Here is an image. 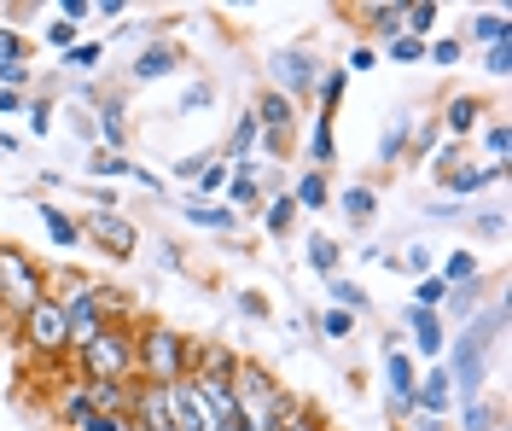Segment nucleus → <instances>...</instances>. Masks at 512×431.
Instances as JSON below:
<instances>
[{
    "mask_svg": "<svg viewBox=\"0 0 512 431\" xmlns=\"http://www.w3.org/2000/svg\"><path fill=\"white\" fill-rule=\"evenodd\" d=\"M472 123H478V100H454L448 105V129L454 134H466Z\"/></svg>",
    "mask_w": 512,
    "mask_h": 431,
    "instance_id": "obj_26",
    "label": "nucleus"
},
{
    "mask_svg": "<svg viewBox=\"0 0 512 431\" xmlns=\"http://www.w3.org/2000/svg\"><path fill=\"white\" fill-rule=\"evenodd\" d=\"M163 391V414H169V431H216V420L204 414V402L192 391V379H175V385H158Z\"/></svg>",
    "mask_w": 512,
    "mask_h": 431,
    "instance_id": "obj_5",
    "label": "nucleus"
},
{
    "mask_svg": "<svg viewBox=\"0 0 512 431\" xmlns=\"http://www.w3.org/2000/svg\"><path fill=\"white\" fill-rule=\"evenodd\" d=\"M466 431H489V408L472 402V408H466Z\"/></svg>",
    "mask_w": 512,
    "mask_h": 431,
    "instance_id": "obj_44",
    "label": "nucleus"
},
{
    "mask_svg": "<svg viewBox=\"0 0 512 431\" xmlns=\"http://www.w3.org/2000/svg\"><path fill=\"white\" fill-rule=\"evenodd\" d=\"M350 327H355V315H344V309H326V315H320V332H326V338H344Z\"/></svg>",
    "mask_w": 512,
    "mask_h": 431,
    "instance_id": "obj_32",
    "label": "nucleus"
},
{
    "mask_svg": "<svg viewBox=\"0 0 512 431\" xmlns=\"http://www.w3.org/2000/svg\"><path fill=\"white\" fill-rule=\"evenodd\" d=\"M47 41H53V47H64V53H70V47H76V24H47Z\"/></svg>",
    "mask_w": 512,
    "mask_h": 431,
    "instance_id": "obj_39",
    "label": "nucleus"
},
{
    "mask_svg": "<svg viewBox=\"0 0 512 431\" xmlns=\"http://www.w3.org/2000/svg\"><path fill=\"white\" fill-rule=\"evenodd\" d=\"M82 362H88V373H94V379H111V385H117V373H123L128 362H134V344H128L123 332L99 327L94 338L82 344Z\"/></svg>",
    "mask_w": 512,
    "mask_h": 431,
    "instance_id": "obj_3",
    "label": "nucleus"
},
{
    "mask_svg": "<svg viewBox=\"0 0 512 431\" xmlns=\"http://www.w3.org/2000/svg\"><path fill=\"white\" fill-rule=\"evenodd\" d=\"M291 216H297V204H291V199H274V204H268V233H286Z\"/></svg>",
    "mask_w": 512,
    "mask_h": 431,
    "instance_id": "obj_30",
    "label": "nucleus"
},
{
    "mask_svg": "<svg viewBox=\"0 0 512 431\" xmlns=\"http://www.w3.org/2000/svg\"><path fill=\"white\" fill-rule=\"evenodd\" d=\"M507 65H512L507 41H501V47H489V76H507Z\"/></svg>",
    "mask_w": 512,
    "mask_h": 431,
    "instance_id": "obj_41",
    "label": "nucleus"
},
{
    "mask_svg": "<svg viewBox=\"0 0 512 431\" xmlns=\"http://www.w3.org/2000/svg\"><path fill=\"white\" fill-rule=\"evenodd\" d=\"M390 59H396V65H419V59H425V41H414V35H396V41H390Z\"/></svg>",
    "mask_w": 512,
    "mask_h": 431,
    "instance_id": "obj_25",
    "label": "nucleus"
},
{
    "mask_svg": "<svg viewBox=\"0 0 512 431\" xmlns=\"http://www.w3.org/2000/svg\"><path fill=\"white\" fill-rule=\"evenodd\" d=\"M274 82L286 88V100H291V94H303V88L315 82V65H309V53H297V47H291V53H274Z\"/></svg>",
    "mask_w": 512,
    "mask_h": 431,
    "instance_id": "obj_9",
    "label": "nucleus"
},
{
    "mask_svg": "<svg viewBox=\"0 0 512 431\" xmlns=\"http://www.w3.org/2000/svg\"><path fill=\"white\" fill-rule=\"evenodd\" d=\"M24 82H30V65H24V59H6V65H0V88H12V94H18Z\"/></svg>",
    "mask_w": 512,
    "mask_h": 431,
    "instance_id": "obj_31",
    "label": "nucleus"
},
{
    "mask_svg": "<svg viewBox=\"0 0 512 431\" xmlns=\"http://www.w3.org/2000/svg\"><path fill=\"white\" fill-rule=\"evenodd\" d=\"M187 216L198 222V228H233V210H222V204H204V199L192 204Z\"/></svg>",
    "mask_w": 512,
    "mask_h": 431,
    "instance_id": "obj_19",
    "label": "nucleus"
},
{
    "mask_svg": "<svg viewBox=\"0 0 512 431\" xmlns=\"http://www.w3.org/2000/svg\"><path fill=\"white\" fill-rule=\"evenodd\" d=\"M315 164H332V117H320L315 129Z\"/></svg>",
    "mask_w": 512,
    "mask_h": 431,
    "instance_id": "obj_35",
    "label": "nucleus"
},
{
    "mask_svg": "<svg viewBox=\"0 0 512 431\" xmlns=\"http://www.w3.org/2000/svg\"><path fill=\"white\" fill-rule=\"evenodd\" d=\"M448 286L443 280H419V292H414V309H437V298H443Z\"/></svg>",
    "mask_w": 512,
    "mask_h": 431,
    "instance_id": "obj_34",
    "label": "nucleus"
},
{
    "mask_svg": "<svg viewBox=\"0 0 512 431\" xmlns=\"http://www.w3.org/2000/svg\"><path fill=\"white\" fill-rule=\"evenodd\" d=\"M256 123H268V129H291V100L286 94H268V100L256 105Z\"/></svg>",
    "mask_w": 512,
    "mask_h": 431,
    "instance_id": "obj_15",
    "label": "nucleus"
},
{
    "mask_svg": "<svg viewBox=\"0 0 512 431\" xmlns=\"http://www.w3.org/2000/svg\"><path fill=\"white\" fill-rule=\"evenodd\" d=\"M251 140H256V111H251V117H239V129H233V158H245V152H251Z\"/></svg>",
    "mask_w": 512,
    "mask_h": 431,
    "instance_id": "obj_33",
    "label": "nucleus"
},
{
    "mask_svg": "<svg viewBox=\"0 0 512 431\" xmlns=\"http://www.w3.org/2000/svg\"><path fill=\"white\" fill-rule=\"evenodd\" d=\"M192 391H198L204 414H210L216 426H227V420H233V379H216V373H192Z\"/></svg>",
    "mask_w": 512,
    "mask_h": 431,
    "instance_id": "obj_8",
    "label": "nucleus"
},
{
    "mask_svg": "<svg viewBox=\"0 0 512 431\" xmlns=\"http://www.w3.org/2000/svg\"><path fill=\"white\" fill-rule=\"evenodd\" d=\"M332 303H338L344 315H361V309H367V292L350 286V280H332Z\"/></svg>",
    "mask_w": 512,
    "mask_h": 431,
    "instance_id": "obj_18",
    "label": "nucleus"
},
{
    "mask_svg": "<svg viewBox=\"0 0 512 431\" xmlns=\"http://www.w3.org/2000/svg\"><path fill=\"white\" fill-rule=\"evenodd\" d=\"M204 164H210V158H181V164H175V175H187V181H192V175H198Z\"/></svg>",
    "mask_w": 512,
    "mask_h": 431,
    "instance_id": "obj_49",
    "label": "nucleus"
},
{
    "mask_svg": "<svg viewBox=\"0 0 512 431\" xmlns=\"http://www.w3.org/2000/svg\"><path fill=\"white\" fill-rule=\"evenodd\" d=\"M344 210H350L355 222H367V216L379 210V199H373V187H350V193H344Z\"/></svg>",
    "mask_w": 512,
    "mask_h": 431,
    "instance_id": "obj_22",
    "label": "nucleus"
},
{
    "mask_svg": "<svg viewBox=\"0 0 512 431\" xmlns=\"http://www.w3.org/2000/svg\"><path fill=\"white\" fill-rule=\"evenodd\" d=\"M414 402H425V414H437V408L448 402V373H443V367H437V373H431V379L414 391Z\"/></svg>",
    "mask_w": 512,
    "mask_h": 431,
    "instance_id": "obj_16",
    "label": "nucleus"
},
{
    "mask_svg": "<svg viewBox=\"0 0 512 431\" xmlns=\"http://www.w3.org/2000/svg\"><path fill=\"white\" fill-rule=\"evenodd\" d=\"M408 327H414L425 356H443V321H437V309H408Z\"/></svg>",
    "mask_w": 512,
    "mask_h": 431,
    "instance_id": "obj_12",
    "label": "nucleus"
},
{
    "mask_svg": "<svg viewBox=\"0 0 512 431\" xmlns=\"http://www.w3.org/2000/svg\"><path fill=\"white\" fill-rule=\"evenodd\" d=\"M384 379H390V408H414V367H408V356H390Z\"/></svg>",
    "mask_w": 512,
    "mask_h": 431,
    "instance_id": "obj_11",
    "label": "nucleus"
},
{
    "mask_svg": "<svg viewBox=\"0 0 512 431\" xmlns=\"http://www.w3.org/2000/svg\"><path fill=\"white\" fill-rule=\"evenodd\" d=\"M6 59H18V35L12 30H0V65H6Z\"/></svg>",
    "mask_w": 512,
    "mask_h": 431,
    "instance_id": "obj_48",
    "label": "nucleus"
},
{
    "mask_svg": "<svg viewBox=\"0 0 512 431\" xmlns=\"http://www.w3.org/2000/svg\"><path fill=\"white\" fill-rule=\"evenodd\" d=\"M431 59H437V65H460V41H437Z\"/></svg>",
    "mask_w": 512,
    "mask_h": 431,
    "instance_id": "obj_40",
    "label": "nucleus"
},
{
    "mask_svg": "<svg viewBox=\"0 0 512 431\" xmlns=\"http://www.w3.org/2000/svg\"><path fill=\"white\" fill-rule=\"evenodd\" d=\"M478 338H472V332H466V344H460V367H454V379H460V385H466V391H472V385H478Z\"/></svg>",
    "mask_w": 512,
    "mask_h": 431,
    "instance_id": "obj_17",
    "label": "nucleus"
},
{
    "mask_svg": "<svg viewBox=\"0 0 512 431\" xmlns=\"http://www.w3.org/2000/svg\"><path fill=\"white\" fill-rule=\"evenodd\" d=\"M169 70H175V47H146V53L134 59V76H140V82H158Z\"/></svg>",
    "mask_w": 512,
    "mask_h": 431,
    "instance_id": "obj_14",
    "label": "nucleus"
},
{
    "mask_svg": "<svg viewBox=\"0 0 512 431\" xmlns=\"http://www.w3.org/2000/svg\"><path fill=\"white\" fill-rule=\"evenodd\" d=\"M18 105H24V94H12V88H0V111H6V117H12Z\"/></svg>",
    "mask_w": 512,
    "mask_h": 431,
    "instance_id": "obj_50",
    "label": "nucleus"
},
{
    "mask_svg": "<svg viewBox=\"0 0 512 431\" xmlns=\"http://www.w3.org/2000/svg\"><path fill=\"white\" fill-rule=\"evenodd\" d=\"M239 303H245V315H251V321H262V315H268V303H262V292H245Z\"/></svg>",
    "mask_w": 512,
    "mask_h": 431,
    "instance_id": "obj_46",
    "label": "nucleus"
},
{
    "mask_svg": "<svg viewBox=\"0 0 512 431\" xmlns=\"http://www.w3.org/2000/svg\"><path fill=\"white\" fill-rule=\"evenodd\" d=\"M41 222H47V233H53L59 245H70V239H76V222H70L64 210H41Z\"/></svg>",
    "mask_w": 512,
    "mask_h": 431,
    "instance_id": "obj_28",
    "label": "nucleus"
},
{
    "mask_svg": "<svg viewBox=\"0 0 512 431\" xmlns=\"http://www.w3.org/2000/svg\"><path fill=\"white\" fill-rule=\"evenodd\" d=\"M402 268H408V274H425V268H431V251H425V245H408V251H402Z\"/></svg>",
    "mask_w": 512,
    "mask_h": 431,
    "instance_id": "obj_38",
    "label": "nucleus"
},
{
    "mask_svg": "<svg viewBox=\"0 0 512 431\" xmlns=\"http://www.w3.org/2000/svg\"><path fill=\"white\" fill-rule=\"evenodd\" d=\"M402 140H408V117H396V123H390V134H384V146H379V164H390V158L402 152Z\"/></svg>",
    "mask_w": 512,
    "mask_h": 431,
    "instance_id": "obj_29",
    "label": "nucleus"
},
{
    "mask_svg": "<svg viewBox=\"0 0 512 431\" xmlns=\"http://www.w3.org/2000/svg\"><path fill=\"white\" fill-rule=\"evenodd\" d=\"M373 24H379L384 41H396L402 35V6H373Z\"/></svg>",
    "mask_w": 512,
    "mask_h": 431,
    "instance_id": "obj_27",
    "label": "nucleus"
},
{
    "mask_svg": "<svg viewBox=\"0 0 512 431\" xmlns=\"http://www.w3.org/2000/svg\"><path fill=\"white\" fill-rule=\"evenodd\" d=\"M24 332H30V350H64L70 344V321H64V303H53V298H41V303H30L24 309Z\"/></svg>",
    "mask_w": 512,
    "mask_h": 431,
    "instance_id": "obj_4",
    "label": "nucleus"
},
{
    "mask_svg": "<svg viewBox=\"0 0 512 431\" xmlns=\"http://www.w3.org/2000/svg\"><path fill=\"white\" fill-rule=\"evenodd\" d=\"M233 204H256V181H251V164L233 175Z\"/></svg>",
    "mask_w": 512,
    "mask_h": 431,
    "instance_id": "obj_36",
    "label": "nucleus"
},
{
    "mask_svg": "<svg viewBox=\"0 0 512 431\" xmlns=\"http://www.w3.org/2000/svg\"><path fill=\"white\" fill-rule=\"evenodd\" d=\"M489 152H495V164H507V129H489Z\"/></svg>",
    "mask_w": 512,
    "mask_h": 431,
    "instance_id": "obj_47",
    "label": "nucleus"
},
{
    "mask_svg": "<svg viewBox=\"0 0 512 431\" xmlns=\"http://www.w3.org/2000/svg\"><path fill=\"white\" fill-rule=\"evenodd\" d=\"M70 65H99V47H94V41H82V47H70Z\"/></svg>",
    "mask_w": 512,
    "mask_h": 431,
    "instance_id": "obj_42",
    "label": "nucleus"
},
{
    "mask_svg": "<svg viewBox=\"0 0 512 431\" xmlns=\"http://www.w3.org/2000/svg\"><path fill=\"white\" fill-rule=\"evenodd\" d=\"M187 367H192V350L175 338V332H169V327H152V332H146V373H152L158 385H175Z\"/></svg>",
    "mask_w": 512,
    "mask_h": 431,
    "instance_id": "obj_2",
    "label": "nucleus"
},
{
    "mask_svg": "<svg viewBox=\"0 0 512 431\" xmlns=\"http://www.w3.org/2000/svg\"><path fill=\"white\" fill-rule=\"evenodd\" d=\"M280 431H320V426H315V420H309V414H297V420H286V426H280Z\"/></svg>",
    "mask_w": 512,
    "mask_h": 431,
    "instance_id": "obj_51",
    "label": "nucleus"
},
{
    "mask_svg": "<svg viewBox=\"0 0 512 431\" xmlns=\"http://www.w3.org/2000/svg\"><path fill=\"white\" fill-rule=\"evenodd\" d=\"M291 204H309V210H320V204H326V181H320V169L297 181V199H291Z\"/></svg>",
    "mask_w": 512,
    "mask_h": 431,
    "instance_id": "obj_23",
    "label": "nucleus"
},
{
    "mask_svg": "<svg viewBox=\"0 0 512 431\" xmlns=\"http://www.w3.org/2000/svg\"><path fill=\"white\" fill-rule=\"evenodd\" d=\"M123 158H117V152H105V158H99V164H94V175H123Z\"/></svg>",
    "mask_w": 512,
    "mask_h": 431,
    "instance_id": "obj_45",
    "label": "nucleus"
},
{
    "mask_svg": "<svg viewBox=\"0 0 512 431\" xmlns=\"http://www.w3.org/2000/svg\"><path fill=\"white\" fill-rule=\"evenodd\" d=\"M222 181H227L222 164H204V169H198V187H222Z\"/></svg>",
    "mask_w": 512,
    "mask_h": 431,
    "instance_id": "obj_43",
    "label": "nucleus"
},
{
    "mask_svg": "<svg viewBox=\"0 0 512 431\" xmlns=\"http://www.w3.org/2000/svg\"><path fill=\"white\" fill-rule=\"evenodd\" d=\"M338 94H344V70H332V76L320 82V100H326V117H332V105H338Z\"/></svg>",
    "mask_w": 512,
    "mask_h": 431,
    "instance_id": "obj_37",
    "label": "nucleus"
},
{
    "mask_svg": "<svg viewBox=\"0 0 512 431\" xmlns=\"http://www.w3.org/2000/svg\"><path fill=\"white\" fill-rule=\"evenodd\" d=\"M507 164H489V169H448V193H478L489 181H501Z\"/></svg>",
    "mask_w": 512,
    "mask_h": 431,
    "instance_id": "obj_13",
    "label": "nucleus"
},
{
    "mask_svg": "<svg viewBox=\"0 0 512 431\" xmlns=\"http://www.w3.org/2000/svg\"><path fill=\"white\" fill-rule=\"evenodd\" d=\"M94 239L111 257H128V251H134V228H128L123 216H94Z\"/></svg>",
    "mask_w": 512,
    "mask_h": 431,
    "instance_id": "obj_10",
    "label": "nucleus"
},
{
    "mask_svg": "<svg viewBox=\"0 0 512 431\" xmlns=\"http://www.w3.org/2000/svg\"><path fill=\"white\" fill-rule=\"evenodd\" d=\"M448 280H478V257H472V251H454L448 268H443V286Z\"/></svg>",
    "mask_w": 512,
    "mask_h": 431,
    "instance_id": "obj_24",
    "label": "nucleus"
},
{
    "mask_svg": "<svg viewBox=\"0 0 512 431\" xmlns=\"http://www.w3.org/2000/svg\"><path fill=\"white\" fill-rule=\"evenodd\" d=\"M309 263L320 268V274H326V280H332V268H338V245H332V239H309Z\"/></svg>",
    "mask_w": 512,
    "mask_h": 431,
    "instance_id": "obj_21",
    "label": "nucleus"
},
{
    "mask_svg": "<svg viewBox=\"0 0 512 431\" xmlns=\"http://www.w3.org/2000/svg\"><path fill=\"white\" fill-rule=\"evenodd\" d=\"M472 30H478V41H489V47H501V41H507V12H483V18L472 24Z\"/></svg>",
    "mask_w": 512,
    "mask_h": 431,
    "instance_id": "obj_20",
    "label": "nucleus"
},
{
    "mask_svg": "<svg viewBox=\"0 0 512 431\" xmlns=\"http://www.w3.org/2000/svg\"><path fill=\"white\" fill-rule=\"evenodd\" d=\"M0 298L18 303V309L41 303V274L30 268V257H24V251H0Z\"/></svg>",
    "mask_w": 512,
    "mask_h": 431,
    "instance_id": "obj_6",
    "label": "nucleus"
},
{
    "mask_svg": "<svg viewBox=\"0 0 512 431\" xmlns=\"http://www.w3.org/2000/svg\"><path fill=\"white\" fill-rule=\"evenodd\" d=\"M233 420L245 431H280L286 420H297V408L274 385V373H262L256 362H239V373H233Z\"/></svg>",
    "mask_w": 512,
    "mask_h": 431,
    "instance_id": "obj_1",
    "label": "nucleus"
},
{
    "mask_svg": "<svg viewBox=\"0 0 512 431\" xmlns=\"http://www.w3.org/2000/svg\"><path fill=\"white\" fill-rule=\"evenodd\" d=\"M105 292H94V286H88V292H76V298L64 303V321H70V338H76V344H88V338H94L99 332V309H105Z\"/></svg>",
    "mask_w": 512,
    "mask_h": 431,
    "instance_id": "obj_7",
    "label": "nucleus"
}]
</instances>
